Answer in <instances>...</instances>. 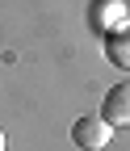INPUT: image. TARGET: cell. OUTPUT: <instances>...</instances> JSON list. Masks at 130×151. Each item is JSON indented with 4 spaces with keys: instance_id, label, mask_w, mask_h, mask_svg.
<instances>
[{
    "instance_id": "cell-1",
    "label": "cell",
    "mask_w": 130,
    "mask_h": 151,
    "mask_svg": "<svg viewBox=\"0 0 130 151\" xmlns=\"http://www.w3.org/2000/svg\"><path fill=\"white\" fill-rule=\"evenodd\" d=\"M71 139H76L80 151H105L109 139H113V126H109L105 118H97V113H88V118H76Z\"/></svg>"
},
{
    "instance_id": "cell-2",
    "label": "cell",
    "mask_w": 130,
    "mask_h": 151,
    "mask_svg": "<svg viewBox=\"0 0 130 151\" xmlns=\"http://www.w3.org/2000/svg\"><path fill=\"white\" fill-rule=\"evenodd\" d=\"M101 118L109 126H130V84H118V88H109L105 92V105H101Z\"/></svg>"
},
{
    "instance_id": "cell-3",
    "label": "cell",
    "mask_w": 130,
    "mask_h": 151,
    "mask_svg": "<svg viewBox=\"0 0 130 151\" xmlns=\"http://www.w3.org/2000/svg\"><path fill=\"white\" fill-rule=\"evenodd\" d=\"M105 59L113 63V67H126L130 71V17L118 21L113 29L105 34Z\"/></svg>"
},
{
    "instance_id": "cell-4",
    "label": "cell",
    "mask_w": 130,
    "mask_h": 151,
    "mask_svg": "<svg viewBox=\"0 0 130 151\" xmlns=\"http://www.w3.org/2000/svg\"><path fill=\"white\" fill-rule=\"evenodd\" d=\"M0 151H4V134H0Z\"/></svg>"
}]
</instances>
